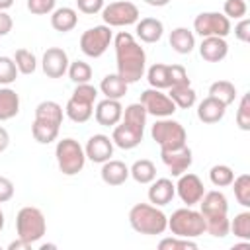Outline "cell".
<instances>
[{
	"instance_id": "cell-1",
	"label": "cell",
	"mask_w": 250,
	"mask_h": 250,
	"mask_svg": "<svg viewBox=\"0 0 250 250\" xmlns=\"http://www.w3.org/2000/svg\"><path fill=\"white\" fill-rule=\"evenodd\" d=\"M113 45H115L117 74L127 84L139 82L146 68V53L141 47V43L129 31H119L113 39Z\"/></svg>"
},
{
	"instance_id": "cell-2",
	"label": "cell",
	"mask_w": 250,
	"mask_h": 250,
	"mask_svg": "<svg viewBox=\"0 0 250 250\" xmlns=\"http://www.w3.org/2000/svg\"><path fill=\"white\" fill-rule=\"evenodd\" d=\"M199 205V213L205 221V232H209L215 238H225L229 234V201L227 195L219 189L205 191Z\"/></svg>"
},
{
	"instance_id": "cell-3",
	"label": "cell",
	"mask_w": 250,
	"mask_h": 250,
	"mask_svg": "<svg viewBox=\"0 0 250 250\" xmlns=\"http://www.w3.org/2000/svg\"><path fill=\"white\" fill-rule=\"evenodd\" d=\"M129 225L139 234H164L168 229V217L166 213L152 205V203H137L129 211Z\"/></svg>"
},
{
	"instance_id": "cell-4",
	"label": "cell",
	"mask_w": 250,
	"mask_h": 250,
	"mask_svg": "<svg viewBox=\"0 0 250 250\" xmlns=\"http://www.w3.org/2000/svg\"><path fill=\"white\" fill-rule=\"evenodd\" d=\"M98 98V88L92 86L90 82L86 84H76L70 100L66 102L64 113L70 121L74 123H86L94 115V102Z\"/></svg>"
},
{
	"instance_id": "cell-5",
	"label": "cell",
	"mask_w": 250,
	"mask_h": 250,
	"mask_svg": "<svg viewBox=\"0 0 250 250\" xmlns=\"http://www.w3.org/2000/svg\"><path fill=\"white\" fill-rule=\"evenodd\" d=\"M55 158L57 166L64 176H76L84 170L86 164V152L84 146L76 139H61L55 146Z\"/></svg>"
},
{
	"instance_id": "cell-6",
	"label": "cell",
	"mask_w": 250,
	"mask_h": 250,
	"mask_svg": "<svg viewBox=\"0 0 250 250\" xmlns=\"http://www.w3.org/2000/svg\"><path fill=\"white\" fill-rule=\"evenodd\" d=\"M16 232H18V238L29 244H35L37 240H41L47 232V221L43 211L31 205L21 207L16 215Z\"/></svg>"
},
{
	"instance_id": "cell-7",
	"label": "cell",
	"mask_w": 250,
	"mask_h": 250,
	"mask_svg": "<svg viewBox=\"0 0 250 250\" xmlns=\"http://www.w3.org/2000/svg\"><path fill=\"white\" fill-rule=\"evenodd\" d=\"M168 230L176 236L182 238H197L205 232V221L201 217L199 211L191 209V207H182L176 209L170 217H168Z\"/></svg>"
},
{
	"instance_id": "cell-8",
	"label": "cell",
	"mask_w": 250,
	"mask_h": 250,
	"mask_svg": "<svg viewBox=\"0 0 250 250\" xmlns=\"http://www.w3.org/2000/svg\"><path fill=\"white\" fill-rule=\"evenodd\" d=\"M150 137L156 141L160 150H170V148H180L188 145V133L184 125L172 117H160L156 123L150 127Z\"/></svg>"
},
{
	"instance_id": "cell-9",
	"label": "cell",
	"mask_w": 250,
	"mask_h": 250,
	"mask_svg": "<svg viewBox=\"0 0 250 250\" xmlns=\"http://www.w3.org/2000/svg\"><path fill=\"white\" fill-rule=\"evenodd\" d=\"M111 41H113V31L109 25L105 23L94 25L80 35V51L90 59H100L107 51Z\"/></svg>"
},
{
	"instance_id": "cell-10",
	"label": "cell",
	"mask_w": 250,
	"mask_h": 250,
	"mask_svg": "<svg viewBox=\"0 0 250 250\" xmlns=\"http://www.w3.org/2000/svg\"><path fill=\"white\" fill-rule=\"evenodd\" d=\"M141 18L139 8L129 2V0H117V2H109L107 6H104L102 10V20L105 25L109 27H125V25H133L137 23Z\"/></svg>"
},
{
	"instance_id": "cell-11",
	"label": "cell",
	"mask_w": 250,
	"mask_h": 250,
	"mask_svg": "<svg viewBox=\"0 0 250 250\" xmlns=\"http://www.w3.org/2000/svg\"><path fill=\"white\" fill-rule=\"evenodd\" d=\"M193 31L199 37H227L232 27L230 20L221 12H201L193 20Z\"/></svg>"
},
{
	"instance_id": "cell-12",
	"label": "cell",
	"mask_w": 250,
	"mask_h": 250,
	"mask_svg": "<svg viewBox=\"0 0 250 250\" xmlns=\"http://www.w3.org/2000/svg\"><path fill=\"white\" fill-rule=\"evenodd\" d=\"M141 104L143 107L146 109L148 115H154V117H172L174 111L178 109L176 104L172 102V98L168 94H164L162 90H156V88H148L141 94Z\"/></svg>"
},
{
	"instance_id": "cell-13",
	"label": "cell",
	"mask_w": 250,
	"mask_h": 250,
	"mask_svg": "<svg viewBox=\"0 0 250 250\" xmlns=\"http://www.w3.org/2000/svg\"><path fill=\"white\" fill-rule=\"evenodd\" d=\"M203 193H205V186H203V182L197 174L184 172L182 176H178L176 195L182 199V203H186L188 207H193L201 201Z\"/></svg>"
},
{
	"instance_id": "cell-14",
	"label": "cell",
	"mask_w": 250,
	"mask_h": 250,
	"mask_svg": "<svg viewBox=\"0 0 250 250\" xmlns=\"http://www.w3.org/2000/svg\"><path fill=\"white\" fill-rule=\"evenodd\" d=\"M68 64H70L68 55L61 47H49L43 53L41 68H43L47 78H62L66 74V70H68Z\"/></svg>"
},
{
	"instance_id": "cell-15",
	"label": "cell",
	"mask_w": 250,
	"mask_h": 250,
	"mask_svg": "<svg viewBox=\"0 0 250 250\" xmlns=\"http://www.w3.org/2000/svg\"><path fill=\"white\" fill-rule=\"evenodd\" d=\"M160 158H162L164 166L170 170V174L174 178H178L184 172H188L189 166H191V162H193V154H191V148L188 145H184L180 148L160 150Z\"/></svg>"
},
{
	"instance_id": "cell-16",
	"label": "cell",
	"mask_w": 250,
	"mask_h": 250,
	"mask_svg": "<svg viewBox=\"0 0 250 250\" xmlns=\"http://www.w3.org/2000/svg\"><path fill=\"white\" fill-rule=\"evenodd\" d=\"M86 158L96 162V164H104L105 160H109L113 156V141L107 135H92L84 146Z\"/></svg>"
},
{
	"instance_id": "cell-17",
	"label": "cell",
	"mask_w": 250,
	"mask_h": 250,
	"mask_svg": "<svg viewBox=\"0 0 250 250\" xmlns=\"http://www.w3.org/2000/svg\"><path fill=\"white\" fill-rule=\"evenodd\" d=\"M143 133H145L143 129H137V127H133V125H129V123L119 121V123L113 127L111 141H113L115 146H119V148H123V150H131V148H135V146L141 145Z\"/></svg>"
},
{
	"instance_id": "cell-18",
	"label": "cell",
	"mask_w": 250,
	"mask_h": 250,
	"mask_svg": "<svg viewBox=\"0 0 250 250\" xmlns=\"http://www.w3.org/2000/svg\"><path fill=\"white\" fill-rule=\"evenodd\" d=\"M94 117L100 125L104 127H115L121 117H123V105L119 100H111V98H105L102 100L96 109H94Z\"/></svg>"
},
{
	"instance_id": "cell-19",
	"label": "cell",
	"mask_w": 250,
	"mask_h": 250,
	"mask_svg": "<svg viewBox=\"0 0 250 250\" xmlns=\"http://www.w3.org/2000/svg\"><path fill=\"white\" fill-rule=\"evenodd\" d=\"M148 201L156 207L168 205L176 195V184L170 178H154L148 188Z\"/></svg>"
},
{
	"instance_id": "cell-20",
	"label": "cell",
	"mask_w": 250,
	"mask_h": 250,
	"mask_svg": "<svg viewBox=\"0 0 250 250\" xmlns=\"http://www.w3.org/2000/svg\"><path fill=\"white\" fill-rule=\"evenodd\" d=\"M199 55L207 62H221L229 55V43L225 37H201Z\"/></svg>"
},
{
	"instance_id": "cell-21",
	"label": "cell",
	"mask_w": 250,
	"mask_h": 250,
	"mask_svg": "<svg viewBox=\"0 0 250 250\" xmlns=\"http://www.w3.org/2000/svg\"><path fill=\"white\" fill-rule=\"evenodd\" d=\"M225 113H227V105L211 96H207L205 100H201L197 104V119L201 123H207V125L219 123L225 117Z\"/></svg>"
},
{
	"instance_id": "cell-22",
	"label": "cell",
	"mask_w": 250,
	"mask_h": 250,
	"mask_svg": "<svg viewBox=\"0 0 250 250\" xmlns=\"http://www.w3.org/2000/svg\"><path fill=\"white\" fill-rule=\"evenodd\" d=\"M100 176H102V182L107 184V186H121L129 178V166L121 160H111L109 158L102 164Z\"/></svg>"
},
{
	"instance_id": "cell-23",
	"label": "cell",
	"mask_w": 250,
	"mask_h": 250,
	"mask_svg": "<svg viewBox=\"0 0 250 250\" xmlns=\"http://www.w3.org/2000/svg\"><path fill=\"white\" fill-rule=\"evenodd\" d=\"M135 31H137V37L143 43H156V41L162 39L164 23L156 18H143L135 23Z\"/></svg>"
},
{
	"instance_id": "cell-24",
	"label": "cell",
	"mask_w": 250,
	"mask_h": 250,
	"mask_svg": "<svg viewBox=\"0 0 250 250\" xmlns=\"http://www.w3.org/2000/svg\"><path fill=\"white\" fill-rule=\"evenodd\" d=\"M76 23H78V12L74 8L62 6V8H55L51 12V27L55 31L68 33L76 27Z\"/></svg>"
},
{
	"instance_id": "cell-25",
	"label": "cell",
	"mask_w": 250,
	"mask_h": 250,
	"mask_svg": "<svg viewBox=\"0 0 250 250\" xmlns=\"http://www.w3.org/2000/svg\"><path fill=\"white\" fill-rule=\"evenodd\" d=\"M168 96L172 98V102H174L176 107H180V109H189V107H193L195 102H197V94H195V90L191 88V82L170 86V88H168Z\"/></svg>"
},
{
	"instance_id": "cell-26",
	"label": "cell",
	"mask_w": 250,
	"mask_h": 250,
	"mask_svg": "<svg viewBox=\"0 0 250 250\" xmlns=\"http://www.w3.org/2000/svg\"><path fill=\"white\" fill-rule=\"evenodd\" d=\"M170 47L178 55H189L195 47V35L188 27H176L170 31Z\"/></svg>"
},
{
	"instance_id": "cell-27",
	"label": "cell",
	"mask_w": 250,
	"mask_h": 250,
	"mask_svg": "<svg viewBox=\"0 0 250 250\" xmlns=\"http://www.w3.org/2000/svg\"><path fill=\"white\" fill-rule=\"evenodd\" d=\"M20 113V96L16 90L4 86L0 88V121H10Z\"/></svg>"
},
{
	"instance_id": "cell-28",
	"label": "cell",
	"mask_w": 250,
	"mask_h": 250,
	"mask_svg": "<svg viewBox=\"0 0 250 250\" xmlns=\"http://www.w3.org/2000/svg\"><path fill=\"white\" fill-rule=\"evenodd\" d=\"M127 88H129V84L117 72L115 74H105L100 82V92L105 98H111V100H121L127 94Z\"/></svg>"
},
{
	"instance_id": "cell-29",
	"label": "cell",
	"mask_w": 250,
	"mask_h": 250,
	"mask_svg": "<svg viewBox=\"0 0 250 250\" xmlns=\"http://www.w3.org/2000/svg\"><path fill=\"white\" fill-rule=\"evenodd\" d=\"M146 80H148L150 88H156V90H168V88L172 86L170 64L154 62V64L146 70Z\"/></svg>"
},
{
	"instance_id": "cell-30",
	"label": "cell",
	"mask_w": 250,
	"mask_h": 250,
	"mask_svg": "<svg viewBox=\"0 0 250 250\" xmlns=\"http://www.w3.org/2000/svg\"><path fill=\"white\" fill-rule=\"evenodd\" d=\"M35 119L39 121H45V123H53V125H59L62 123V105L53 102V100H45L41 104H37L35 107Z\"/></svg>"
},
{
	"instance_id": "cell-31",
	"label": "cell",
	"mask_w": 250,
	"mask_h": 250,
	"mask_svg": "<svg viewBox=\"0 0 250 250\" xmlns=\"http://www.w3.org/2000/svg\"><path fill=\"white\" fill-rule=\"evenodd\" d=\"M129 176L137 182V184H150L156 178V166L152 160L148 158H141L135 160L133 166L129 168Z\"/></svg>"
},
{
	"instance_id": "cell-32",
	"label": "cell",
	"mask_w": 250,
	"mask_h": 250,
	"mask_svg": "<svg viewBox=\"0 0 250 250\" xmlns=\"http://www.w3.org/2000/svg\"><path fill=\"white\" fill-rule=\"evenodd\" d=\"M209 96L215 98V100H219L221 104H225L229 107L236 100V88L229 80H217V82H213L209 86Z\"/></svg>"
},
{
	"instance_id": "cell-33",
	"label": "cell",
	"mask_w": 250,
	"mask_h": 250,
	"mask_svg": "<svg viewBox=\"0 0 250 250\" xmlns=\"http://www.w3.org/2000/svg\"><path fill=\"white\" fill-rule=\"evenodd\" d=\"M59 125H53V123H45V121H39V119H33V125H31V135L37 143L41 145H49L53 141H57L59 137Z\"/></svg>"
},
{
	"instance_id": "cell-34",
	"label": "cell",
	"mask_w": 250,
	"mask_h": 250,
	"mask_svg": "<svg viewBox=\"0 0 250 250\" xmlns=\"http://www.w3.org/2000/svg\"><path fill=\"white\" fill-rule=\"evenodd\" d=\"M146 115H148V113H146V109L143 107V104L137 102V104H129L127 107H123V117H121V121L145 131Z\"/></svg>"
},
{
	"instance_id": "cell-35",
	"label": "cell",
	"mask_w": 250,
	"mask_h": 250,
	"mask_svg": "<svg viewBox=\"0 0 250 250\" xmlns=\"http://www.w3.org/2000/svg\"><path fill=\"white\" fill-rule=\"evenodd\" d=\"M229 232H232L240 240H250V211H240L229 225Z\"/></svg>"
},
{
	"instance_id": "cell-36",
	"label": "cell",
	"mask_w": 250,
	"mask_h": 250,
	"mask_svg": "<svg viewBox=\"0 0 250 250\" xmlns=\"http://www.w3.org/2000/svg\"><path fill=\"white\" fill-rule=\"evenodd\" d=\"M209 180L215 188H229L234 180V172L227 164H215L209 170Z\"/></svg>"
},
{
	"instance_id": "cell-37",
	"label": "cell",
	"mask_w": 250,
	"mask_h": 250,
	"mask_svg": "<svg viewBox=\"0 0 250 250\" xmlns=\"http://www.w3.org/2000/svg\"><path fill=\"white\" fill-rule=\"evenodd\" d=\"M232 189H234V197H236V201L244 207V209H248L250 207V176L248 174H240V176H236L234 180H232Z\"/></svg>"
},
{
	"instance_id": "cell-38",
	"label": "cell",
	"mask_w": 250,
	"mask_h": 250,
	"mask_svg": "<svg viewBox=\"0 0 250 250\" xmlns=\"http://www.w3.org/2000/svg\"><path fill=\"white\" fill-rule=\"evenodd\" d=\"M14 62L18 66V72L21 74H33L37 68V59L29 49H18L14 55Z\"/></svg>"
},
{
	"instance_id": "cell-39",
	"label": "cell",
	"mask_w": 250,
	"mask_h": 250,
	"mask_svg": "<svg viewBox=\"0 0 250 250\" xmlns=\"http://www.w3.org/2000/svg\"><path fill=\"white\" fill-rule=\"evenodd\" d=\"M66 72H68V78L74 84H86L92 78V66L86 61H72L68 64V70Z\"/></svg>"
},
{
	"instance_id": "cell-40",
	"label": "cell",
	"mask_w": 250,
	"mask_h": 250,
	"mask_svg": "<svg viewBox=\"0 0 250 250\" xmlns=\"http://www.w3.org/2000/svg\"><path fill=\"white\" fill-rule=\"evenodd\" d=\"M160 250H197V242L193 238H182V236H168L158 242Z\"/></svg>"
},
{
	"instance_id": "cell-41",
	"label": "cell",
	"mask_w": 250,
	"mask_h": 250,
	"mask_svg": "<svg viewBox=\"0 0 250 250\" xmlns=\"http://www.w3.org/2000/svg\"><path fill=\"white\" fill-rule=\"evenodd\" d=\"M236 125L240 131H250V94H242L236 109Z\"/></svg>"
},
{
	"instance_id": "cell-42",
	"label": "cell",
	"mask_w": 250,
	"mask_h": 250,
	"mask_svg": "<svg viewBox=\"0 0 250 250\" xmlns=\"http://www.w3.org/2000/svg\"><path fill=\"white\" fill-rule=\"evenodd\" d=\"M18 78V66L14 62L12 57H0V84L8 86L12 82H16Z\"/></svg>"
},
{
	"instance_id": "cell-43",
	"label": "cell",
	"mask_w": 250,
	"mask_h": 250,
	"mask_svg": "<svg viewBox=\"0 0 250 250\" xmlns=\"http://www.w3.org/2000/svg\"><path fill=\"white\" fill-rule=\"evenodd\" d=\"M246 12H248L246 0H227L225 6H223V14L229 20H240V18L246 16Z\"/></svg>"
},
{
	"instance_id": "cell-44",
	"label": "cell",
	"mask_w": 250,
	"mask_h": 250,
	"mask_svg": "<svg viewBox=\"0 0 250 250\" xmlns=\"http://www.w3.org/2000/svg\"><path fill=\"white\" fill-rule=\"evenodd\" d=\"M57 0H27V10L35 16H45L55 10Z\"/></svg>"
},
{
	"instance_id": "cell-45",
	"label": "cell",
	"mask_w": 250,
	"mask_h": 250,
	"mask_svg": "<svg viewBox=\"0 0 250 250\" xmlns=\"http://www.w3.org/2000/svg\"><path fill=\"white\" fill-rule=\"evenodd\" d=\"M104 6H105L104 0H76V8L82 14H88V16H94V14L102 12Z\"/></svg>"
},
{
	"instance_id": "cell-46",
	"label": "cell",
	"mask_w": 250,
	"mask_h": 250,
	"mask_svg": "<svg viewBox=\"0 0 250 250\" xmlns=\"http://www.w3.org/2000/svg\"><path fill=\"white\" fill-rule=\"evenodd\" d=\"M234 37L242 43H248L250 41V20L244 16L238 20V23L234 25Z\"/></svg>"
},
{
	"instance_id": "cell-47",
	"label": "cell",
	"mask_w": 250,
	"mask_h": 250,
	"mask_svg": "<svg viewBox=\"0 0 250 250\" xmlns=\"http://www.w3.org/2000/svg\"><path fill=\"white\" fill-rule=\"evenodd\" d=\"M14 191H16L14 182L10 178H6V176H0V203L10 201L14 197Z\"/></svg>"
},
{
	"instance_id": "cell-48",
	"label": "cell",
	"mask_w": 250,
	"mask_h": 250,
	"mask_svg": "<svg viewBox=\"0 0 250 250\" xmlns=\"http://www.w3.org/2000/svg\"><path fill=\"white\" fill-rule=\"evenodd\" d=\"M14 27V21L10 18V14H6V10H0V37L8 35Z\"/></svg>"
},
{
	"instance_id": "cell-49",
	"label": "cell",
	"mask_w": 250,
	"mask_h": 250,
	"mask_svg": "<svg viewBox=\"0 0 250 250\" xmlns=\"http://www.w3.org/2000/svg\"><path fill=\"white\" fill-rule=\"evenodd\" d=\"M33 244H29V242H25V240H21V238H16L14 242H10L8 244V250H29Z\"/></svg>"
},
{
	"instance_id": "cell-50",
	"label": "cell",
	"mask_w": 250,
	"mask_h": 250,
	"mask_svg": "<svg viewBox=\"0 0 250 250\" xmlns=\"http://www.w3.org/2000/svg\"><path fill=\"white\" fill-rule=\"evenodd\" d=\"M10 146V133L0 125V152H4Z\"/></svg>"
},
{
	"instance_id": "cell-51",
	"label": "cell",
	"mask_w": 250,
	"mask_h": 250,
	"mask_svg": "<svg viewBox=\"0 0 250 250\" xmlns=\"http://www.w3.org/2000/svg\"><path fill=\"white\" fill-rule=\"evenodd\" d=\"M145 4H148L152 8H162V6H168L170 0H145Z\"/></svg>"
},
{
	"instance_id": "cell-52",
	"label": "cell",
	"mask_w": 250,
	"mask_h": 250,
	"mask_svg": "<svg viewBox=\"0 0 250 250\" xmlns=\"http://www.w3.org/2000/svg\"><path fill=\"white\" fill-rule=\"evenodd\" d=\"M12 4H14V0H0V10H8V8H12Z\"/></svg>"
},
{
	"instance_id": "cell-53",
	"label": "cell",
	"mask_w": 250,
	"mask_h": 250,
	"mask_svg": "<svg viewBox=\"0 0 250 250\" xmlns=\"http://www.w3.org/2000/svg\"><path fill=\"white\" fill-rule=\"evenodd\" d=\"M2 229H4V211L0 207V232H2Z\"/></svg>"
}]
</instances>
